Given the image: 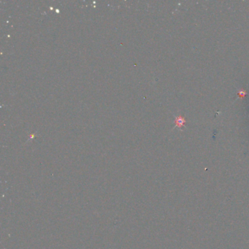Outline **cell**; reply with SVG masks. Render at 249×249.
I'll return each instance as SVG.
<instances>
[{"mask_svg": "<svg viewBox=\"0 0 249 249\" xmlns=\"http://www.w3.org/2000/svg\"><path fill=\"white\" fill-rule=\"evenodd\" d=\"M238 95H239V96L240 98L245 97V95H246V91H245V90L241 89L240 91H238Z\"/></svg>", "mask_w": 249, "mask_h": 249, "instance_id": "obj_2", "label": "cell"}, {"mask_svg": "<svg viewBox=\"0 0 249 249\" xmlns=\"http://www.w3.org/2000/svg\"><path fill=\"white\" fill-rule=\"evenodd\" d=\"M185 123H186V119L183 118V116H180L176 117L175 121V127H178V128H182L183 126H185Z\"/></svg>", "mask_w": 249, "mask_h": 249, "instance_id": "obj_1", "label": "cell"}]
</instances>
